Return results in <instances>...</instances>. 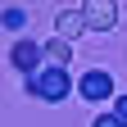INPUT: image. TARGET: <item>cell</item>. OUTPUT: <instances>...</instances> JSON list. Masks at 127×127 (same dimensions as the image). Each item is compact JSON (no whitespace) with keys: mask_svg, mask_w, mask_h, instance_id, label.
I'll return each instance as SVG.
<instances>
[{"mask_svg":"<svg viewBox=\"0 0 127 127\" xmlns=\"http://www.w3.org/2000/svg\"><path fill=\"white\" fill-rule=\"evenodd\" d=\"M0 23H5V27H14V32H18V27H23V23H27V14H23V9H18V5H9V9H5V14H0Z\"/></svg>","mask_w":127,"mask_h":127,"instance_id":"obj_7","label":"cell"},{"mask_svg":"<svg viewBox=\"0 0 127 127\" xmlns=\"http://www.w3.org/2000/svg\"><path fill=\"white\" fill-rule=\"evenodd\" d=\"M9 64H14V68H18V73L27 77V82H32V77H36V73L45 68V50H41V45L32 41V36H23V41H14V50H9Z\"/></svg>","mask_w":127,"mask_h":127,"instance_id":"obj_3","label":"cell"},{"mask_svg":"<svg viewBox=\"0 0 127 127\" xmlns=\"http://www.w3.org/2000/svg\"><path fill=\"white\" fill-rule=\"evenodd\" d=\"M27 91H32V95H41V100H50V104H64V100L77 91V82L68 77V68H50V64H45V68L27 82Z\"/></svg>","mask_w":127,"mask_h":127,"instance_id":"obj_1","label":"cell"},{"mask_svg":"<svg viewBox=\"0 0 127 127\" xmlns=\"http://www.w3.org/2000/svg\"><path fill=\"white\" fill-rule=\"evenodd\" d=\"M82 32H86V23H82V5H77V9H59V18H55V36H59V41L73 45V36H82Z\"/></svg>","mask_w":127,"mask_h":127,"instance_id":"obj_5","label":"cell"},{"mask_svg":"<svg viewBox=\"0 0 127 127\" xmlns=\"http://www.w3.org/2000/svg\"><path fill=\"white\" fill-rule=\"evenodd\" d=\"M41 50H45V64H50V68H68V59H73V45L59 41V36H50Z\"/></svg>","mask_w":127,"mask_h":127,"instance_id":"obj_6","label":"cell"},{"mask_svg":"<svg viewBox=\"0 0 127 127\" xmlns=\"http://www.w3.org/2000/svg\"><path fill=\"white\" fill-rule=\"evenodd\" d=\"M82 23L91 32H109L118 23V5H114V0H86V5H82Z\"/></svg>","mask_w":127,"mask_h":127,"instance_id":"obj_4","label":"cell"},{"mask_svg":"<svg viewBox=\"0 0 127 127\" xmlns=\"http://www.w3.org/2000/svg\"><path fill=\"white\" fill-rule=\"evenodd\" d=\"M77 95L82 100H91V104H104V100H114V73L109 68H86L82 77H77Z\"/></svg>","mask_w":127,"mask_h":127,"instance_id":"obj_2","label":"cell"},{"mask_svg":"<svg viewBox=\"0 0 127 127\" xmlns=\"http://www.w3.org/2000/svg\"><path fill=\"white\" fill-rule=\"evenodd\" d=\"M114 118H123V123H127V95H118V100H114Z\"/></svg>","mask_w":127,"mask_h":127,"instance_id":"obj_9","label":"cell"},{"mask_svg":"<svg viewBox=\"0 0 127 127\" xmlns=\"http://www.w3.org/2000/svg\"><path fill=\"white\" fill-rule=\"evenodd\" d=\"M91 127H127V123H123V118H114V114H100Z\"/></svg>","mask_w":127,"mask_h":127,"instance_id":"obj_8","label":"cell"}]
</instances>
